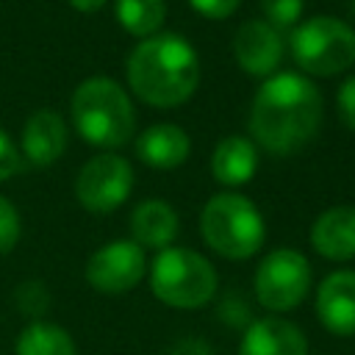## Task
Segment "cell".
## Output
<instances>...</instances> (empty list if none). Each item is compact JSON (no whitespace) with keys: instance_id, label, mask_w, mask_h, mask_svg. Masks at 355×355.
<instances>
[{"instance_id":"6da1fadb","label":"cell","mask_w":355,"mask_h":355,"mask_svg":"<svg viewBox=\"0 0 355 355\" xmlns=\"http://www.w3.org/2000/svg\"><path fill=\"white\" fill-rule=\"evenodd\" d=\"M324 116L319 86L302 72H275L261 80L250 103V139L272 155H294L308 147Z\"/></svg>"},{"instance_id":"7a4b0ae2","label":"cell","mask_w":355,"mask_h":355,"mask_svg":"<svg viewBox=\"0 0 355 355\" xmlns=\"http://www.w3.org/2000/svg\"><path fill=\"white\" fill-rule=\"evenodd\" d=\"M130 92L150 108H178L200 86V55L180 33H155L139 39L125 64Z\"/></svg>"},{"instance_id":"3957f363","label":"cell","mask_w":355,"mask_h":355,"mask_svg":"<svg viewBox=\"0 0 355 355\" xmlns=\"http://www.w3.org/2000/svg\"><path fill=\"white\" fill-rule=\"evenodd\" d=\"M75 133L100 153H116L136 136V108L130 94L108 75H92L78 83L69 100Z\"/></svg>"},{"instance_id":"277c9868","label":"cell","mask_w":355,"mask_h":355,"mask_svg":"<svg viewBox=\"0 0 355 355\" xmlns=\"http://www.w3.org/2000/svg\"><path fill=\"white\" fill-rule=\"evenodd\" d=\"M200 236L211 252L227 261H250L263 247L266 222L247 194L219 191L200 211Z\"/></svg>"},{"instance_id":"5b68a950","label":"cell","mask_w":355,"mask_h":355,"mask_svg":"<svg viewBox=\"0 0 355 355\" xmlns=\"http://www.w3.org/2000/svg\"><path fill=\"white\" fill-rule=\"evenodd\" d=\"M214 263L191 247H164L150 266V291L158 302L178 311L205 308L216 294Z\"/></svg>"},{"instance_id":"8992f818","label":"cell","mask_w":355,"mask_h":355,"mask_svg":"<svg viewBox=\"0 0 355 355\" xmlns=\"http://www.w3.org/2000/svg\"><path fill=\"white\" fill-rule=\"evenodd\" d=\"M288 53L302 75H341L355 64V28L327 14L308 17L291 28Z\"/></svg>"},{"instance_id":"52a82bcc","label":"cell","mask_w":355,"mask_h":355,"mask_svg":"<svg viewBox=\"0 0 355 355\" xmlns=\"http://www.w3.org/2000/svg\"><path fill=\"white\" fill-rule=\"evenodd\" d=\"M311 280H313V269L308 258L294 247H277L261 258L252 277V288L258 305L277 316L305 302L311 291Z\"/></svg>"},{"instance_id":"ba28073f","label":"cell","mask_w":355,"mask_h":355,"mask_svg":"<svg viewBox=\"0 0 355 355\" xmlns=\"http://www.w3.org/2000/svg\"><path fill=\"white\" fill-rule=\"evenodd\" d=\"M133 166L119 153L92 155L75 175V200L97 216L114 214L133 191Z\"/></svg>"},{"instance_id":"9c48e42d","label":"cell","mask_w":355,"mask_h":355,"mask_svg":"<svg viewBox=\"0 0 355 355\" xmlns=\"http://www.w3.org/2000/svg\"><path fill=\"white\" fill-rule=\"evenodd\" d=\"M147 272L144 250L133 239H116L97 247L86 261V283L100 294H125Z\"/></svg>"},{"instance_id":"30bf717a","label":"cell","mask_w":355,"mask_h":355,"mask_svg":"<svg viewBox=\"0 0 355 355\" xmlns=\"http://www.w3.org/2000/svg\"><path fill=\"white\" fill-rule=\"evenodd\" d=\"M233 58L236 64L252 75V78H269L277 72L286 44L283 36L275 25H269L266 19H247L236 28L233 33Z\"/></svg>"},{"instance_id":"8fae6325","label":"cell","mask_w":355,"mask_h":355,"mask_svg":"<svg viewBox=\"0 0 355 355\" xmlns=\"http://www.w3.org/2000/svg\"><path fill=\"white\" fill-rule=\"evenodd\" d=\"M67 144H69V130L58 111L39 108L25 119L19 136V153L25 164L36 169H47L64 155Z\"/></svg>"},{"instance_id":"7c38bea8","label":"cell","mask_w":355,"mask_h":355,"mask_svg":"<svg viewBox=\"0 0 355 355\" xmlns=\"http://www.w3.org/2000/svg\"><path fill=\"white\" fill-rule=\"evenodd\" d=\"M316 316L333 336H355V269H336L319 283Z\"/></svg>"},{"instance_id":"4fadbf2b","label":"cell","mask_w":355,"mask_h":355,"mask_svg":"<svg viewBox=\"0 0 355 355\" xmlns=\"http://www.w3.org/2000/svg\"><path fill=\"white\" fill-rule=\"evenodd\" d=\"M133 147H136V158L144 166L155 172H172L183 166L186 158L191 155V136L175 122H155L136 136Z\"/></svg>"},{"instance_id":"5bb4252c","label":"cell","mask_w":355,"mask_h":355,"mask_svg":"<svg viewBox=\"0 0 355 355\" xmlns=\"http://www.w3.org/2000/svg\"><path fill=\"white\" fill-rule=\"evenodd\" d=\"M239 355H308V338L283 316H261L244 327Z\"/></svg>"},{"instance_id":"9a60e30c","label":"cell","mask_w":355,"mask_h":355,"mask_svg":"<svg viewBox=\"0 0 355 355\" xmlns=\"http://www.w3.org/2000/svg\"><path fill=\"white\" fill-rule=\"evenodd\" d=\"M311 247L324 261H352L355 258V205H333L322 211L311 225Z\"/></svg>"},{"instance_id":"2e32d148","label":"cell","mask_w":355,"mask_h":355,"mask_svg":"<svg viewBox=\"0 0 355 355\" xmlns=\"http://www.w3.org/2000/svg\"><path fill=\"white\" fill-rule=\"evenodd\" d=\"M258 161H261L258 144L250 136L230 133V136H222L211 153V175L219 186L233 191L255 178Z\"/></svg>"},{"instance_id":"e0dca14e","label":"cell","mask_w":355,"mask_h":355,"mask_svg":"<svg viewBox=\"0 0 355 355\" xmlns=\"http://www.w3.org/2000/svg\"><path fill=\"white\" fill-rule=\"evenodd\" d=\"M180 219L166 200H141L130 214V233L141 250H164L178 239Z\"/></svg>"},{"instance_id":"ac0fdd59","label":"cell","mask_w":355,"mask_h":355,"mask_svg":"<svg viewBox=\"0 0 355 355\" xmlns=\"http://www.w3.org/2000/svg\"><path fill=\"white\" fill-rule=\"evenodd\" d=\"M14 355H78V347L69 330H64L61 324L33 319L19 330Z\"/></svg>"},{"instance_id":"d6986e66","label":"cell","mask_w":355,"mask_h":355,"mask_svg":"<svg viewBox=\"0 0 355 355\" xmlns=\"http://www.w3.org/2000/svg\"><path fill=\"white\" fill-rule=\"evenodd\" d=\"M114 19L136 39L155 36L166 22V0H114Z\"/></svg>"},{"instance_id":"ffe728a7","label":"cell","mask_w":355,"mask_h":355,"mask_svg":"<svg viewBox=\"0 0 355 355\" xmlns=\"http://www.w3.org/2000/svg\"><path fill=\"white\" fill-rule=\"evenodd\" d=\"M14 305H17V311H19L22 316H28L31 322H33V319H42V316L47 313V308H50V291H47V286H44L42 280L28 277V280H22V283L14 288Z\"/></svg>"},{"instance_id":"44dd1931","label":"cell","mask_w":355,"mask_h":355,"mask_svg":"<svg viewBox=\"0 0 355 355\" xmlns=\"http://www.w3.org/2000/svg\"><path fill=\"white\" fill-rule=\"evenodd\" d=\"M263 19L269 25H275L277 31H288L302 19V8L305 0H258Z\"/></svg>"},{"instance_id":"7402d4cb","label":"cell","mask_w":355,"mask_h":355,"mask_svg":"<svg viewBox=\"0 0 355 355\" xmlns=\"http://www.w3.org/2000/svg\"><path fill=\"white\" fill-rule=\"evenodd\" d=\"M22 236V219H19V211L17 205L0 194V258L8 255L17 241Z\"/></svg>"},{"instance_id":"603a6c76","label":"cell","mask_w":355,"mask_h":355,"mask_svg":"<svg viewBox=\"0 0 355 355\" xmlns=\"http://www.w3.org/2000/svg\"><path fill=\"white\" fill-rule=\"evenodd\" d=\"M336 111L347 130L355 133V75L344 78L336 89Z\"/></svg>"},{"instance_id":"cb8c5ba5","label":"cell","mask_w":355,"mask_h":355,"mask_svg":"<svg viewBox=\"0 0 355 355\" xmlns=\"http://www.w3.org/2000/svg\"><path fill=\"white\" fill-rule=\"evenodd\" d=\"M22 153H19V144L0 128V183L11 180L19 169H22Z\"/></svg>"},{"instance_id":"d4e9b609","label":"cell","mask_w":355,"mask_h":355,"mask_svg":"<svg viewBox=\"0 0 355 355\" xmlns=\"http://www.w3.org/2000/svg\"><path fill=\"white\" fill-rule=\"evenodd\" d=\"M189 6L202 17V19H214L222 22L227 17H233L241 6V0H189Z\"/></svg>"},{"instance_id":"484cf974","label":"cell","mask_w":355,"mask_h":355,"mask_svg":"<svg viewBox=\"0 0 355 355\" xmlns=\"http://www.w3.org/2000/svg\"><path fill=\"white\" fill-rule=\"evenodd\" d=\"M166 355H214L208 347H205V341H200V338H183V341H178Z\"/></svg>"},{"instance_id":"4316f807","label":"cell","mask_w":355,"mask_h":355,"mask_svg":"<svg viewBox=\"0 0 355 355\" xmlns=\"http://www.w3.org/2000/svg\"><path fill=\"white\" fill-rule=\"evenodd\" d=\"M75 11H80V14H94V11H100L108 0H67Z\"/></svg>"},{"instance_id":"83f0119b","label":"cell","mask_w":355,"mask_h":355,"mask_svg":"<svg viewBox=\"0 0 355 355\" xmlns=\"http://www.w3.org/2000/svg\"><path fill=\"white\" fill-rule=\"evenodd\" d=\"M349 17H352V22H355V0H349Z\"/></svg>"}]
</instances>
